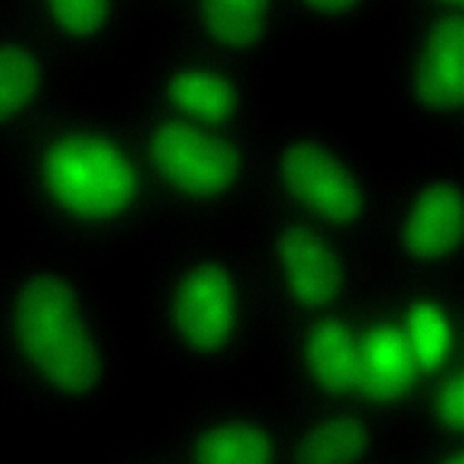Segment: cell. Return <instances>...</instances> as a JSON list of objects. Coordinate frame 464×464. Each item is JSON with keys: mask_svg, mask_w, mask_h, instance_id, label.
Here are the masks:
<instances>
[{"mask_svg": "<svg viewBox=\"0 0 464 464\" xmlns=\"http://www.w3.org/2000/svg\"><path fill=\"white\" fill-rule=\"evenodd\" d=\"M161 34L261 76L290 33L283 0H179Z\"/></svg>", "mask_w": 464, "mask_h": 464, "instance_id": "obj_14", "label": "cell"}, {"mask_svg": "<svg viewBox=\"0 0 464 464\" xmlns=\"http://www.w3.org/2000/svg\"><path fill=\"white\" fill-rule=\"evenodd\" d=\"M382 281L422 379L464 362V279Z\"/></svg>", "mask_w": 464, "mask_h": 464, "instance_id": "obj_17", "label": "cell"}, {"mask_svg": "<svg viewBox=\"0 0 464 464\" xmlns=\"http://www.w3.org/2000/svg\"><path fill=\"white\" fill-rule=\"evenodd\" d=\"M125 364L89 268L34 245L0 259V401L51 420L89 419L114 401Z\"/></svg>", "mask_w": 464, "mask_h": 464, "instance_id": "obj_2", "label": "cell"}, {"mask_svg": "<svg viewBox=\"0 0 464 464\" xmlns=\"http://www.w3.org/2000/svg\"><path fill=\"white\" fill-rule=\"evenodd\" d=\"M350 312L357 341L359 402L402 440L413 430L424 379L382 277L373 274L350 304Z\"/></svg>", "mask_w": 464, "mask_h": 464, "instance_id": "obj_12", "label": "cell"}, {"mask_svg": "<svg viewBox=\"0 0 464 464\" xmlns=\"http://www.w3.org/2000/svg\"><path fill=\"white\" fill-rule=\"evenodd\" d=\"M392 20L435 13H464V0H388Z\"/></svg>", "mask_w": 464, "mask_h": 464, "instance_id": "obj_22", "label": "cell"}, {"mask_svg": "<svg viewBox=\"0 0 464 464\" xmlns=\"http://www.w3.org/2000/svg\"><path fill=\"white\" fill-rule=\"evenodd\" d=\"M377 464H411V459H410L404 444L399 440Z\"/></svg>", "mask_w": 464, "mask_h": 464, "instance_id": "obj_24", "label": "cell"}, {"mask_svg": "<svg viewBox=\"0 0 464 464\" xmlns=\"http://www.w3.org/2000/svg\"><path fill=\"white\" fill-rule=\"evenodd\" d=\"M78 80L0 11V163L78 94Z\"/></svg>", "mask_w": 464, "mask_h": 464, "instance_id": "obj_15", "label": "cell"}, {"mask_svg": "<svg viewBox=\"0 0 464 464\" xmlns=\"http://www.w3.org/2000/svg\"><path fill=\"white\" fill-rule=\"evenodd\" d=\"M141 16H152V18H163L179 0H134Z\"/></svg>", "mask_w": 464, "mask_h": 464, "instance_id": "obj_23", "label": "cell"}, {"mask_svg": "<svg viewBox=\"0 0 464 464\" xmlns=\"http://www.w3.org/2000/svg\"><path fill=\"white\" fill-rule=\"evenodd\" d=\"M281 404L283 464H377L399 442L361 402Z\"/></svg>", "mask_w": 464, "mask_h": 464, "instance_id": "obj_16", "label": "cell"}, {"mask_svg": "<svg viewBox=\"0 0 464 464\" xmlns=\"http://www.w3.org/2000/svg\"><path fill=\"white\" fill-rule=\"evenodd\" d=\"M2 165L31 245L89 270L163 234L120 107L74 94Z\"/></svg>", "mask_w": 464, "mask_h": 464, "instance_id": "obj_1", "label": "cell"}, {"mask_svg": "<svg viewBox=\"0 0 464 464\" xmlns=\"http://www.w3.org/2000/svg\"><path fill=\"white\" fill-rule=\"evenodd\" d=\"M368 248L382 277L464 279V152L440 150L384 179Z\"/></svg>", "mask_w": 464, "mask_h": 464, "instance_id": "obj_7", "label": "cell"}, {"mask_svg": "<svg viewBox=\"0 0 464 464\" xmlns=\"http://www.w3.org/2000/svg\"><path fill=\"white\" fill-rule=\"evenodd\" d=\"M0 11L76 78L114 62L141 16L134 0H2Z\"/></svg>", "mask_w": 464, "mask_h": 464, "instance_id": "obj_13", "label": "cell"}, {"mask_svg": "<svg viewBox=\"0 0 464 464\" xmlns=\"http://www.w3.org/2000/svg\"><path fill=\"white\" fill-rule=\"evenodd\" d=\"M94 464H174L156 437L123 440L109 448Z\"/></svg>", "mask_w": 464, "mask_h": 464, "instance_id": "obj_21", "label": "cell"}, {"mask_svg": "<svg viewBox=\"0 0 464 464\" xmlns=\"http://www.w3.org/2000/svg\"><path fill=\"white\" fill-rule=\"evenodd\" d=\"M411 464H464V440L410 435L401 440Z\"/></svg>", "mask_w": 464, "mask_h": 464, "instance_id": "obj_20", "label": "cell"}, {"mask_svg": "<svg viewBox=\"0 0 464 464\" xmlns=\"http://www.w3.org/2000/svg\"><path fill=\"white\" fill-rule=\"evenodd\" d=\"M390 94L411 127L464 152V13L393 20Z\"/></svg>", "mask_w": 464, "mask_h": 464, "instance_id": "obj_9", "label": "cell"}, {"mask_svg": "<svg viewBox=\"0 0 464 464\" xmlns=\"http://www.w3.org/2000/svg\"><path fill=\"white\" fill-rule=\"evenodd\" d=\"M382 192L384 179L373 165L321 121H268L257 138V199L366 248Z\"/></svg>", "mask_w": 464, "mask_h": 464, "instance_id": "obj_5", "label": "cell"}, {"mask_svg": "<svg viewBox=\"0 0 464 464\" xmlns=\"http://www.w3.org/2000/svg\"><path fill=\"white\" fill-rule=\"evenodd\" d=\"M410 435L464 440V362L424 381Z\"/></svg>", "mask_w": 464, "mask_h": 464, "instance_id": "obj_18", "label": "cell"}, {"mask_svg": "<svg viewBox=\"0 0 464 464\" xmlns=\"http://www.w3.org/2000/svg\"><path fill=\"white\" fill-rule=\"evenodd\" d=\"M241 228L270 323L348 308L375 270L366 246L257 199Z\"/></svg>", "mask_w": 464, "mask_h": 464, "instance_id": "obj_6", "label": "cell"}, {"mask_svg": "<svg viewBox=\"0 0 464 464\" xmlns=\"http://www.w3.org/2000/svg\"><path fill=\"white\" fill-rule=\"evenodd\" d=\"M154 437L174 464H283L285 410L274 393L198 388Z\"/></svg>", "mask_w": 464, "mask_h": 464, "instance_id": "obj_10", "label": "cell"}, {"mask_svg": "<svg viewBox=\"0 0 464 464\" xmlns=\"http://www.w3.org/2000/svg\"><path fill=\"white\" fill-rule=\"evenodd\" d=\"M276 395L292 404L359 402L357 341L350 306L274 321L263 350Z\"/></svg>", "mask_w": 464, "mask_h": 464, "instance_id": "obj_11", "label": "cell"}, {"mask_svg": "<svg viewBox=\"0 0 464 464\" xmlns=\"http://www.w3.org/2000/svg\"><path fill=\"white\" fill-rule=\"evenodd\" d=\"M0 4H2V0H0Z\"/></svg>", "mask_w": 464, "mask_h": 464, "instance_id": "obj_25", "label": "cell"}, {"mask_svg": "<svg viewBox=\"0 0 464 464\" xmlns=\"http://www.w3.org/2000/svg\"><path fill=\"white\" fill-rule=\"evenodd\" d=\"M163 234L239 225L257 201V138L125 102Z\"/></svg>", "mask_w": 464, "mask_h": 464, "instance_id": "obj_4", "label": "cell"}, {"mask_svg": "<svg viewBox=\"0 0 464 464\" xmlns=\"http://www.w3.org/2000/svg\"><path fill=\"white\" fill-rule=\"evenodd\" d=\"M167 237L141 301L150 352L196 388L223 386L263 350L270 314L239 225Z\"/></svg>", "mask_w": 464, "mask_h": 464, "instance_id": "obj_3", "label": "cell"}, {"mask_svg": "<svg viewBox=\"0 0 464 464\" xmlns=\"http://www.w3.org/2000/svg\"><path fill=\"white\" fill-rule=\"evenodd\" d=\"M290 33L303 36H346L361 31L388 0H283Z\"/></svg>", "mask_w": 464, "mask_h": 464, "instance_id": "obj_19", "label": "cell"}, {"mask_svg": "<svg viewBox=\"0 0 464 464\" xmlns=\"http://www.w3.org/2000/svg\"><path fill=\"white\" fill-rule=\"evenodd\" d=\"M127 102L250 138L270 121L257 74L163 34L134 71Z\"/></svg>", "mask_w": 464, "mask_h": 464, "instance_id": "obj_8", "label": "cell"}]
</instances>
